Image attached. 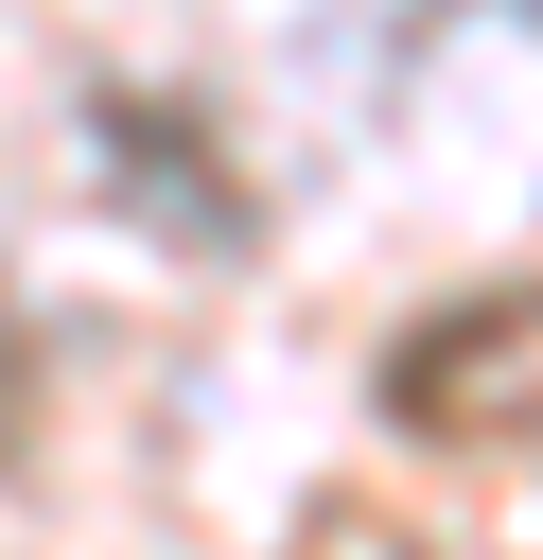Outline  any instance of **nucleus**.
<instances>
[{
  "instance_id": "obj_1",
  "label": "nucleus",
  "mask_w": 543,
  "mask_h": 560,
  "mask_svg": "<svg viewBox=\"0 0 543 560\" xmlns=\"http://www.w3.org/2000/svg\"><path fill=\"white\" fill-rule=\"evenodd\" d=\"M385 420H420V438H508V420H543V280H490V298L420 315V332L385 350Z\"/></svg>"
},
{
  "instance_id": "obj_2",
  "label": "nucleus",
  "mask_w": 543,
  "mask_h": 560,
  "mask_svg": "<svg viewBox=\"0 0 543 560\" xmlns=\"http://www.w3.org/2000/svg\"><path fill=\"white\" fill-rule=\"evenodd\" d=\"M105 175H123V192H140L175 245H245V192L210 175V140H193L175 105H105Z\"/></svg>"
}]
</instances>
